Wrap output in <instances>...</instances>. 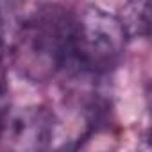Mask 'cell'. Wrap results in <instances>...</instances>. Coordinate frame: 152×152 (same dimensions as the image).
<instances>
[{"label":"cell","instance_id":"2","mask_svg":"<svg viewBox=\"0 0 152 152\" xmlns=\"http://www.w3.org/2000/svg\"><path fill=\"white\" fill-rule=\"evenodd\" d=\"M127 36L118 16L100 7H88L77 15L75 61L70 77L99 79L116 66Z\"/></svg>","mask_w":152,"mask_h":152},{"label":"cell","instance_id":"5","mask_svg":"<svg viewBox=\"0 0 152 152\" xmlns=\"http://www.w3.org/2000/svg\"><path fill=\"white\" fill-rule=\"evenodd\" d=\"M4 48H6V43H4V20H2V13H0V61L4 57Z\"/></svg>","mask_w":152,"mask_h":152},{"label":"cell","instance_id":"1","mask_svg":"<svg viewBox=\"0 0 152 152\" xmlns=\"http://www.w3.org/2000/svg\"><path fill=\"white\" fill-rule=\"evenodd\" d=\"M77 13L61 4H41L23 16L13 39L16 72L31 83L72 75Z\"/></svg>","mask_w":152,"mask_h":152},{"label":"cell","instance_id":"3","mask_svg":"<svg viewBox=\"0 0 152 152\" xmlns=\"http://www.w3.org/2000/svg\"><path fill=\"white\" fill-rule=\"evenodd\" d=\"M57 116L47 106L7 107L0 122V143L13 150H41L54 147Z\"/></svg>","mask_w":152,"mask_h":152},{"label":"cell","instance_id":"4","mask_svg":"<svg viewBox=\"0 0 152 152\" xmlns=\"http://www.w3.org/2000/svg\"><path fill=\"white\" fill-rule=\"evenodd\" d=\"M150 0H127L122 15L118 16L127 39L132 38H145L148 36L150 29Z\"/></svg>","mask_w":152,"mask_h":152}]
</instances>
